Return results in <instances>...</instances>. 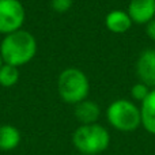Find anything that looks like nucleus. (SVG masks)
Masks as SVG:
<instances>
[{"mask_svg": "<svg viewBox=\"0 0 155 155\" xmlns=\"http://www.w3.org/2000/svg\"><path fill=\"white\" fill-rule=\"evenodd\" d=\"M0 54L5 64L19 68L35 57L37 40L27 30H16L4 35L0 44Z\"/></svg>", "mask_w": 155, "mask_h": 155, "instance_id": "nucleus-1", "label": "nucleus"}, {"mask_svg": "<svg viewBox=\"0 0 155 155\" xmlns=\"http://www.w3.org/2000/svg\"><path fill=\"white\" fill-rule=\"evenodd\" d=\"M112 137L101 124L79 125L72 134V146L82 155H99L109 148Z\"/></svg>", "mask_w": 155, "mask_h": 155, "instance_id": "nucleus-2", "label": "nucleus"}, {"mask_svg": "<svg viewBox=\"0 0 155 155\" xmlns=\"http://www.w3.org/2000/svg\"><path fill=\"white\" fill-rule=\"evenodd\" d=\"M105 116L107 124L118 132L129 134L142 127L140 106H137L131 99H114L106 107Z\"/></svg>", "mask_w": 155, "mask_h": 155, "instance_id": "nucleus-3", "label": "nucleus"}, {"mask_svg": "<svg viewBox=\"0 0 155 155\" xmlns=\"http://www.w3.org/2000/svg\"><path fill=\"white\" fill-rule=\"evenodd\" d=\"M57 93L65 104L76 105L88 97L90 80L79 68H65L57 78Z\"/></svg>", "mask_w": 155, "mask_h": 155, "instance_id": "nucleus-4", "label": "nucleus"}, {"mask_svg": "<svg viewBox=\"0 0 155 155\" xmlns=\"http://www.w3.org/2000/svg\"><path fill=\"white\" fill-rule=\"evenodd\" d=\"M26 19V11L19 0H0V34L21 30Z\"/></svg>", "mask_w": 155, "mask_h": 155, "instance_id": "nucleus-5", "label": "nucleus"}, {"mask_svg": "<svg viewBox=\"0 0 155 155\" xmlns=\"http://www.w3.org/2000/svg\"><path fill=\"white\" fill-rule=\"evenodd\" d=\"M136 75L139 82L155 88V49L150 48L139 54L136 61Z\"/></svg>", "mask_w": 155, "mask_h": 155, "instance_id": "nucleus-6", "label": "nucleus"}, {"mask_svg": "<svg viewBox=\"0 0 155 155\" xmlns=\"http://www.w3.org/2000/svg\"><path fill=\"white\" fill-rule=\"evenodd\" d=\"M127 12L134 23L147 25L155 18V0H131Z\"/></svg>", "mask_w": 155, "mask_h": 155, "instance_id": "nucleus-7", "label": "nucleus"}, {"mask_svg": "<svg viewBox=\"0 0 155 155\" xmlns=\"http://www.w3.org/2000/svg\"><path fill=\"white\" fill-rule=\"evenodd\" d=\"M74 116L78 120L79 125H87V124L98 123L101 117V107L95 101L86 98L79 104L74 105Z\"/></svg>", "mask_w": 155, "mask_h": 155, "instance_id": "nucleus-8", "label": "nucleus"}, {"mask_svg": "<svg viewBox=\"0 0 155 155\" xmlns=\"http://www.w3.org/2000/svg\"><path fill=\"white\" fill-rule=\"evenodd\" d=\"M132 19L127 11L121 10H113L105 18V26L109 31L114 34H124L127 33L132 26Z\"/></svg>", "mask_w": 155, "mask_h": 155, "instance_id": "nucleus-9", "label": "nucleus"}, {"mask_svg": "<svg viewBox=\"0 0 155 155\" xmlns=\"http://www.w3.org/2000/svg\"><path fill=\"white\" fill-rule=\"evenodd\" d=\"M22 142L21 131L12 124L0 125V151H12L18 148Z\"/></svg>", "mask_w": 155, "mask_h": 155, "instance_id": "nucleus-10", "label": "nucleus"}, {"mask_svg": "<svg viewBox=\"0 0 155 155\" xmlns=\"http://www.w3.org/2000/svg\"><path fill=\"white\" fill-rule=\"evenodd\" d=\"M142 127L155 136V88H151L147 98L140 104Z\"/></svg>", "mask_w": 155, "mask_h": 155, "instance_id": "nucleus-11", "label": "nucleus"}, {"mask_svg": "<svg viewBox=\"0 0 155 155\" xmlns=\"http://www.w3.org/2000/svg\"><path fill=\"white\" fill-rule=\"evenodd\" d=\"M19 82V68L10 64H3L0 67V86L2 87H14Z\"/></svg>", "mask_w": 155, "mask_h": 155, "instance_id": "nucleus-12", "label": "nucleus"}, {"mask_svg": "<svg viewBox=\"0 0 155 155\" xmlns=\"http://www.w3.org/2000/svg\"><path fill=\"white\" fill-rule=\"evenodd\" d=\"M150 91H151V88L148 87L147 84H144V83H142V82H137L131 87V97L134 101L142 104V102L147 98Z\"/></svg>", "mask_w": 155, "mask_h": 155, "instance_id": "nucleus-13", "label": "nucleus"}, {"mask_svg": "<svg viewBox=\"0 0 155 155\" xmlns=\"http://www.w3.org/2000/svg\"><path fill=\"white\" fill-rule=\"evenodd\" d=\"M74 0H51V7L54 12L65 14L71 10Z\"/></svg>", "mask_w": 155, "mask_h": 155, "instance_id": "nucleus-14", "label": "nucleus"}, {"mask_svg": "<svg viewBox=\"0 0 155 155\" xmlns=\"http://www.w3.org/2000/svg\"><path fill=\"white\" fill-rule=\"evenodd\" d=\"M146 33H147L150 40L155 41V18L151 19V21L146 25Z\"/></svg>", "mask_w": 155, "mask_h": 155, "instance_id": "nucleus-15", "label": "nucleus"}, {"mask_svg": "<svg viewBox=\"0 0 155 155\" xmlns=\"http://www.w3.org/2000/svg\"><path fill=\"white\" fill-rule=\"evenodd\" d=\"M3 64H4V61H3V59H2V54H0V67H2Z\"/></svg>", "mask_w": 155, "mask_h": 155, "instance_id": "nucleus-16", "label": "nucleus"}, {"mask_svg": "<svg viewBox=\"0 0 155 155\" xmlns=\"http://www.w3.org/2000/svg\"><path fill=\"white\" fill-rule=\"evenodd\" d=\"M79 155H82V154H79Z\"/></svg>", "mask_w": 155, "mask_h": 155, "instance_id": "nucleus-17", "label": "nucleus"}]
</instances>
